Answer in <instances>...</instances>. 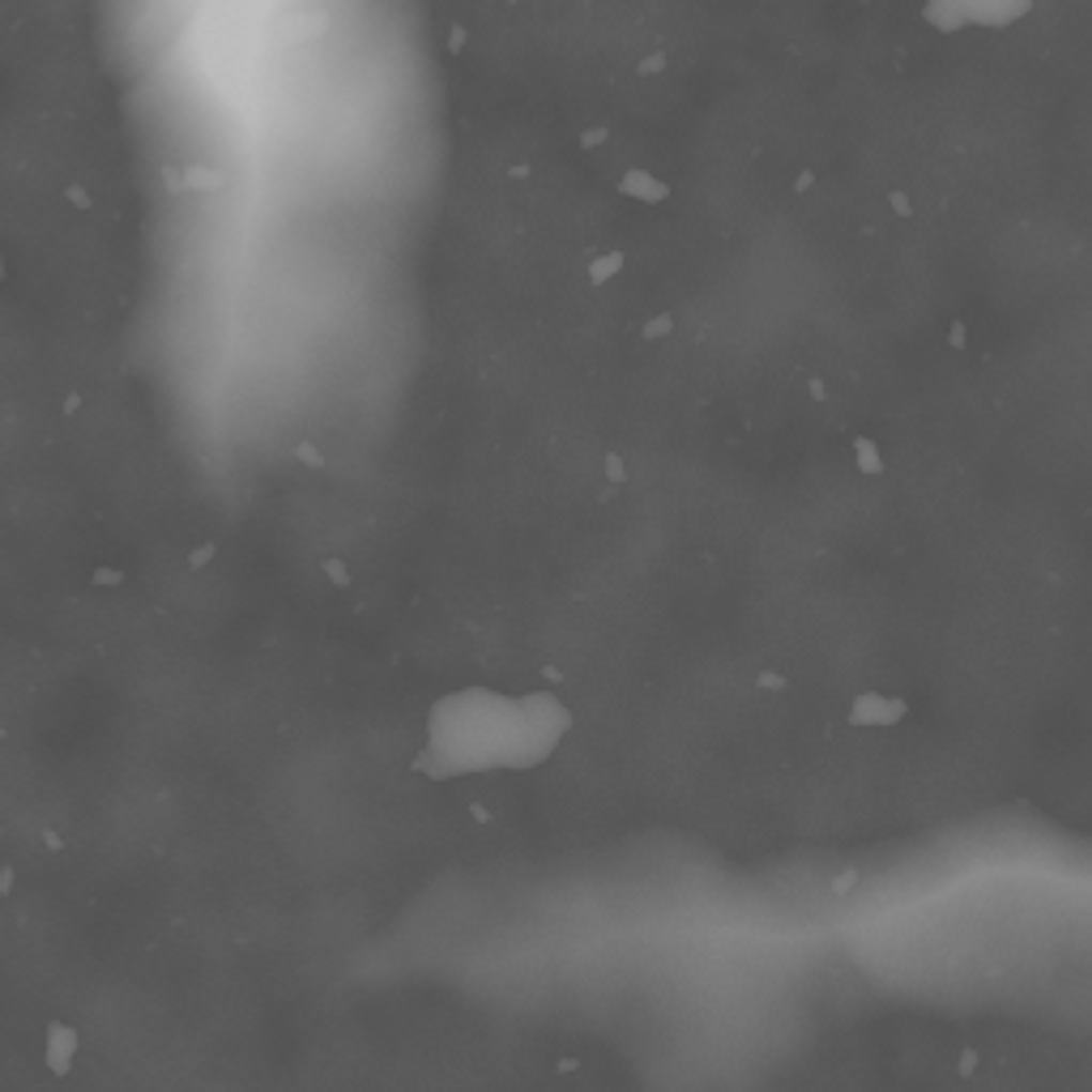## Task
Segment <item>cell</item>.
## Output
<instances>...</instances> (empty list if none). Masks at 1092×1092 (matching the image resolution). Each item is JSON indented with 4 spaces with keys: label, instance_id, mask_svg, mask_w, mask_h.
Wrapping results in <instances>:
<instances>
[{
    "label": "cell",
    "instance_id": "1",
    "mask_svg": "<svg viewBox=\"0 0 1092 1092\" xmlns=\"http://www.w3.org/2000/svg\"><path fill=\"white\" fill-rule=\"evenodd\" d=\"M973 1067H978V1055L965 1050V1055H960V1076H973Z\"/></svg>",
    "mask_w": 1092,
    "mask_h": 1092
}]
</instances>
